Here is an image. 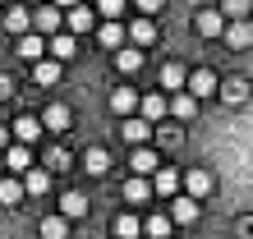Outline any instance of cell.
<instances>
[{"mask_svg": "<svg viewBox=\"0 0 253 239\" xmlns=\"http://www.w3.org/2000/svg\"><path fill=\"white\" fill-rule=\"evenodd\" d=\"M193 33H198V37H221V33H226V14H221V9H198V14H193Z\"/></svg>", "mask_w": 253, "mask_h": 239, "instance_id": "obj_1", "label": "cell"}, {"mask_svg": "<svg viewBox=\"0 0 253 239\" xmlns=\"http://www.w3.org/2000/svg\"><path fill=\"white\" fill-rule=\"evenodd\" d=\"M60 23H65V14L55 9V5H42V9H33V33H42V37H55V33H60Z\"/></svg>", "mask_w": 253, "mask_h": 239, "instance_id": "obj_2", "label": "cell"}, {"mask_svg": "<svg viewBox=\"0 0 253 239\" xmlns=\"http://www.w3.org/2000/svg\"><path fill=\"white\" fill-rule=\"evenodd\" d=\"M14 143H23V147H33L37 138H42V115H19V120H14Z\"/></svg>", "mask_w": 253, "mask_h": 239, "instance_id": "obj_3", "label": "cell"}, {"mask_svg": "<svg viewBox=\"0 0 253 239\" xmlns=\"http://www.w3.org/2000/svg\"><path fill=\"white\" fill-rule=\"evenodd\" d=\"M221 37H226L230 51H244V46H253V23L249 19H235V23H226V33H221Z\"/></svg>", "mask_w": 253, "mask_h": 239, "instance_id": "obj_4", "label": "cell"}, {"mask_svg": "<svg viewBox=\"0 0 253 239\" xmlns=\"http://www.w3.org/2000/svg\"><path fill=\"white\" fill-rule=\"evenodd\" d=\"M5 170H9V175H28V170H33V147L9 143V152H5Z\"/></svg>", "mask_w": 253, "mask_h": 239, "instance_id": "obj_5", "label": "cell"}, {"mask_svg": "<svg viewBox=\"0 0 253 239\" xmlns=\"http://www.w3.org/2000/svg\"><path fill=\"white\" fill-rule=\"evenodd\" d=\"M212 92H221L216 74H212V69H193V74H189V97H212Z\"/></svg>", "mask_w": 253, "mask_h": 239, "instance_id": "obj_6", "label": "cell"}, {"mask_svg": "<svg viewBox=\"0 0 253 239\" xmlns=\"http://www.w3.org/2000/svg\"><path fill=\"white\" fill-rule=\"evenodd\" d=\"M28 28H33V9H23V5L5 9V33L9 37H28Z\"/></svg>", "mask_w": 253, "mask_h": 239, "instance_id": "obj_7", "label": "cell"}, {"mask_svg": "<svg viewBox=\"0 0 253 239\" xmlns=\"http://www.w3.org/2000/svg\"><path fill=\"white\" fill-rule=\"evenodd\" d=\"M120 133H125V143L147 147V138H152V124H147L143 115H133V120H125V124H120Z\"/></svg>", "mask_w": 253, "mask_h": 239, "instance_id": "obj_8", "label": "cell"}, {"mask_svg": "<svg viewBox=\"0 0 253 239\" xmlns=\"http://www.w3.org/2000/svg\"><path fill=\"white\" fill-rule=\"evenodd\" d=\"M42 129H51V133L69 129V106H65V101H51V106L42 111Z\"/></svg>", "mask_w": 253, "mask_h": 239, "instance_id": "obj_9", "label": "cell"}, {"mask_svg": "<svg viewBox=\"0 0 253 239\" xmlns=\"http://www.w3.org/2000/svg\"><path fill=\"white\" fill-rule=\"evenodd\" d=\"M180 184H184V175H175L170 166H161L157 179H152V193H161V198H175V193H180Z\"/></svg>", "mask_w": 253, "mask_h": 239, "instance_id": "obj_10", "label": "cell"}, {"mask_svg": "<svg viewBox=\"0 0 253 239\" xmlns=\"http://www.w3.org/2000/svg\"><path fill=\"white\" fill-rule=\"evenodd\" d=\"M138 111H143V120H147V124H157V120H161V115L170 111V101L161 97V92H147V97L138 101Z\"/></svg>", "mask_w": 253, "mask_h": 239, "instance_id": "obj_11", "label": "cell"}, {"mask_svg": "<svg viewBox=\"0 0 253 239\" xmlns=\"http://www.w3.org/2000/svg\"><path fill=\"white\" fill-rule=\"evenodd\" d=\"M19 55L28 60V65H37V60L46 55V37H42V33H28V37H19Z\"/></svg>", "mask_w": 253, "mask_h": 239, "instance_id": "obj_12", "label": "cell"}, {"mask_svg": "<svg viewBox=\"0 0 253 239\" xmlns=\"http://www.w3.org/2000/svg\"><path fill=\"white\" fill-rule=\"evenodd\" d=\"M184 193L189 198H207V193H212V175L207 170H189L184 175Z\"/></svg>", "mask_w": 253, "mask_h": 239, "instance_id": "obj_13", "label": "cell"}, {"mask_svg": "<svg viewBox=\"0 0 253 239\" xmlns=\"http://www.w3.org/2000/svg\"><path fill=\"white\" fill-rule=\"evenodd\" d=\"M111 235H115V239H143V221L120 212V216H115V226H111Z\"/></svg>", "mask_w": 253, "mask_h": 239, "instance_id": "obj_14", "label": "cell"}, {"mask_svg": "<svg viewBox=\"0 0 253 239\" xmlns=\"http://www.w3.org/2000/svg\"><path fill=\"white\" fill-rule=\"evenodd\" d=\"M74 55H79L74 33H55V37H51V60H74Z\"/></svg>", "mask_w": 253, "mask_h": 239, "instance_id": "obj_15", "label": "cell"}, {"mask_svg": "<svg viewBox=\"0 0 253 239\" xmlns=\"http://www.w3.org/2000/svg\"><path fill=\"white\" fill-rule=\"evenodd\" d=\"M83 166H87V175H106L111 170V152H106V147H87V152H83Z\"/></svg>", "mask_w": 253, "mask_h": 239, "instance_id": "obj_16", "label": "cell"}, {"mask_svg": "<svg viewBox=\"0 0 253 239\" xmlns=\"http://www.w3.org/2000/svg\"><path fill=\"white\" fill-rule=\"evenodd\" d=\"M129 166L138 170V175H147V170H161V157L152 152V147H133V157H129Z\"/></svg>", "mask_w": 253, "mask_h": 239, "instance_id": "obj_17", "label": "cell"}, {"mask_svg": "<svg viewBox=\"0 0 253 239\" xmlns=\"http://www.w3.org/2000/svg\"><path fill=\"white\" fill-rule=\"evenodd\" d=\"M129 37H133V46H152V41H157V23L152 19H133Z\"/></svg>", "mask_w": 253, "mask_h": 239, "instance_id": "obj_18", "label": "cell"}, {"mask_svg": "<svg viewBox=\"0 0 253 239\" xmlns=\"http://www.w3.org/2000/svg\"><path fill=\"white\" fill-rule=\"evenodd\" d=\"M133 106H138L133 87H115V92H111V111H115V115H125V120H129V111H133Z\"/></svg>", "mask_w": 253, "mask_h": 239, "instance_id": "obj_19", "label": "cell"}, {"mask_svg": "<svg viewBox=\"0 0 253 239\" xmlns=\"http://www.w3.org/2000/svg\"><path fill=\"white\" fill-rule=\"evenodd\" d=\"M170 221H180V226L198 221V198H175V207H170Z\"/></svg>", "mask_w": 253, "mask_h": 239, "instance_id": "obj_20", "label": "cell"}, {"mask_svg": "<svg viewBox=\"0 0 253 239\" xmlns=\"http://www.w3.org/2000/svg\"><path fill=\"white\" fill-rule=\"evenodd\" d=\"M115 69H120V74H138L143 69V51H133V46L115 51Z\"/></svg>", "mask_w": 253, "mask_h": 239, "instance_id": "obj_21", "label": "cell"}, {"mask_svg": "<svg viewBox=\"0 0 253 239\" xmlns=\"http://www.w3.org/2000/svg\"><path fill=\"white\" fill-rule=\"evenodd\" d=\"M60 216H65V221L87 216V198H83V193H65V198H60Z\"/></svg>", "mask_w": 253, "mask_h": 239, "instance_id": "obj_22", "label": "cell"}, {"mask_svg": "<svg viewBox=\"0 0 253 239\" xmlns=\"http://www.w3.org/2000/svg\"><path fill=\"white\" fill-rule=\"evenodd\" d=\"M37 235H42V239H69V221H65V216H46V221L37 226Z\"/></svg>", "mask_w": 253, "mask_h": 239, "instance_id": "obj_23", "label": "cell"}, {"mask_svg": "<svg viewBox=\"0 0 253 239\" xmlns=\"http://www.w3.org/2000/svg\"><path fill=\"white\" fill-rule=\"evenodd\" d=\"M33 79L42 87H51L55 79H60V60H37V65H33Z\"/></svg>", "mask_w": 253, "mask_h": 239, "instance_id": "obj_24", "label": "cell"}, {"mask_svg": "<svg viewBox=\"0 0 253 239\" xmlns=\"http://www.w3.org/2000/svg\"><path fill=\"white\" fill-rule=\"evenodd\" d=\"M65 28H69L74 37H79V33H87V28H92V14H87L83 5H74V9L65 14Z\"/></svg>", "mask_w": 253, "mask_h": 239, "instance_id": "obj_25", "label": "cell"}, {"mask_svg": "<svg viewBox=\"0 0 253 239\" xmlns=\"http://www.w3.org/2000/svg\"><path fill=\"white\" fill-rule=\"evenodd\" d=\"M147 198H152V184H147L143 175H133L125 184V202H147Z\"/></svg>", "mask_w": 253, "mask_h": 239, "instance_id": "obj_26", "label": "cell"}, {"mask_svg": "<svg viewBox=\"0 0 253 239\" xmlns=\"http://www.w3.org/2000/svg\"><path fill=\"white\" fill-rule=\"evenodd\" d=\"M97 41H101V46H111V51H120V41H125V28L120 23H101V33H97Z\"/></svg>", "mask_w": 253, "mask_h": 239, "instance_id": "obj_27", "label": "cell"}, {"mask_svg": "<svg viewBox=\"0 0 253 239\" xmlns=\"http://www.w3.org/2000/svg\"><path fill=\"white\" fill-rule=\"evenodd\" d=\"M23 184H19V179H0V207H14V202H23Z\"/></svg>", "mask_w": 253, "mask_h": 239, "instance_id": "obj_28", "label": "cell"}, {"mask_svg": "<svg viewBox=\"0 0 253 239\" xmlns=\"http://www.w3.org/2000/svg\"><path fill=\"white\" fill-rule=\"evenodd\" d=\"M221 97H226L230 106H235V101H244L249 97V79H226V83H221Z\"/></svg>", "mask_w": 253, "mask_h": 239, "instance_id": "obj_29", "label": "cell"}, {"mask_svg": "<svg viewBox=\"0 0 253 239\" xmlns=\"http://www.w3.org/2000/svg\"><path fill=\"white\" fill-rule=\"evenodd\" d=\"M193 111H198V97H189V92H180L170 101V115L175 120H193Z\"/></svg>", "mask_w": 253, "mask_h": 239, "instance_id": "obj_30", "label": "cell"}, {"mask_svg": "<svg viewBox=\"0 0 253 239\" xmlns=\"http://www.w3.org/2000/svg\"><path fill=\"white\" fill-rule=\"evenodd\" d=\"M249 9H253V0H221V14H226V23L249 19Z\"/></svg>", "mask_w": 253, "mask_h": 239, "instance_id": "obj_31", "label": "cell"}, {"mask_svg": "<svg viewBox=\"0 0 253 239\" xmlns=\"http://www.w3.org/2000/svg\"><path fill=\"white\" fill-rule=\"evenodd\" d=\"M170 226H175L170 216H147V221H143V235H152V239H166V235H170Z\"/></svg>", "mask_w": 253, "mask_h": 239, "instance_id": "obj_32", "label": "cell"}, {"mask_svg": "<svg viewBox=\"0 0 253 239\" xmlns=\"http://www.w3.org/2000/svg\"><path fill=\"white\" fill-rule=\"evenodd\" d=\"M189 83V74L180 65H161V87H184Z\"/></svg>", "mask_w": 253, "mask_h": 239, "instance_id": "obj_33", "label": "cell"}, {"mask_svg": "<svg viewBox=\"0 0 253 239\" xmlns=\"http://www.w3.org/2000/svg\"><path fill=\"white\" fill-rule=\"evenodd\" d=\"M23 189H28V193H46V189H51V170H28Z\"/></svg>", "mask_w": 253, "mask_h": 239, "instance_id": "obj_34", "label": "cell"}, {"mask_svg": "<svg viewBox=\"0 0 253 239\" xmlns=\"http://www.w3.org/2000/svg\"><path fill=\"white\" fill-rule=\"evenodd\" d=\"M46 166H51V170H65V166H69V152H65V147H55V152L46 157Z\"/></svg>", "mask_w": 253, "mask_h": 239, "instance_id": "obj_35", "label": "cell"}, {"mask_svg": "<svg viewBox=\"0 0 253 239\" xmlns=\"http://www.w3.org/2000/svg\"><path fill=\"white\" fill-rule=\"evenodd\" d=\"M97 9H101V14H111V19H115V14H125V0H97Z\"/></svg>", "mask_w": 253, "mask_h": 239, "instance_id": "obj_36", "label": "cell"}, {"mask_svg": "<svg viewBox=\"0 0 253 239\" xmlns=\"http://www.w3.org/2000/svg\"><path fill=\"white\" fill-rule=\"evenodd\" d=\"M161 5H166V0H138V9H143V14H157Z\"/></svg>", "mask_w": 253, "mask_h": 239, "instance_id": "obj_37", "label": "cell"}, {"mask_svg": "<svg viewBox=\"0 0 253 239\" xmlns=\"http://www.w3.org/2000/svg\"><path fill=\"white\" fill-rule=\"evenodd\" d=\"M9 92H14V83L5 79V74H0V97H9Z\"/></svg>", "mask_w": 253, "mask_h": 239, "instance_id": "obj_38", "label": "cell"}, {"mask_svg": "<svg viewBox=\"0 0 253 239\" xmlns=\"http://www.w3.org/2000/svg\"><path fill=\"white\" fill-rule=\"evenodd\" d=\"M9 143H14V133H9L5 124H0V147H9Z\"/></svg>", "mask_w": 253, "mask_h": 239, "instance_id": "obj_39", "label": "cell"}, {"mask_svg": "<svg viewBox=\"0 0 253 239\" xmlns=\"http://www.w3.org/2000/svg\"><path fill=\"white\" fill-rule=\"evenodd\" d=\"M46 5H55V9H74V0H46Z\"/></svg>", "mask_w": 253, "mask_h": 239, "instance_id": "obj_40", "label": "cell"}, {"mask_svg": "<svg viewBox=\"0 0 253 239\" xmlns=\"http://www.w3.org/2000/svg\"><path fill=\"white\" fill-rule=\"evenodd\" d=\"M0 170H5V157H0Z\"/></svg>", "mask_w": 253, "mask_h": 239, "instance_id": "obj_41", "label": "cell"}]
</instances>
